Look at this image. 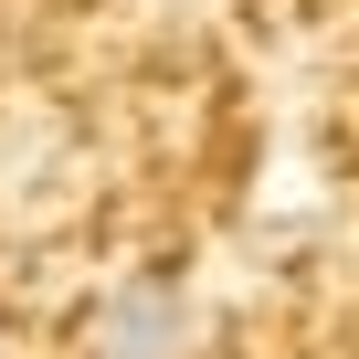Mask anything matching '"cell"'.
<instances>
[{
    "instance_id": "1",
    "label": "cell",
    "mask_w": 359,
    "mask_h": 359,
    "mask_svg": "<svg viewBox=\"0 0 359 359\" xmlns=\"http://www.w3.org/2000/svg\"><path fill=\"white\" fill-rule=\"evenodd\" d=\"M180 338H191V296L169 275H116L85 306V359H169Z\"/></svg>"
}]
</instances>
